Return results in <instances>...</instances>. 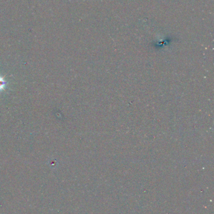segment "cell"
Here are the masks:
<instances>
[{
    "mask_svg": "<svg viewBox=\"0 0 214 214\" xmlns=\"http://www.w3.org/2000/svg\"><path fill=\"white\" fill-rule=\"evenodd\" d=\"M6 85V82L5 80H4V77L0 76V91L4 90Z\"/></svg>",
    "mask_w": 214,
    "mask_h": 214,
    "instance_id": "6da1fadb",
    "label": "cell"
}]
</instances>
